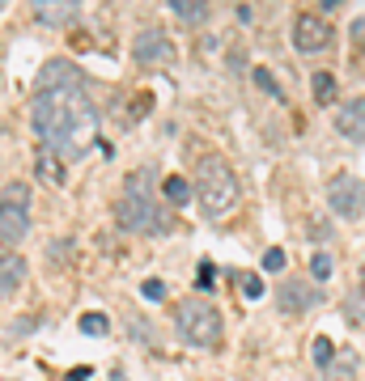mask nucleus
<instances>
[{
  "label": "nucleus",
  "instance_id": "f257e3e1",
  "mask_svg": "<svg viewBox=\"0 0 365 381\" xmlns=\"http://www.w3.org/2000/svg\"><path fill=\"white\" fill-rule=\"evenodd\" d=\"M30 123L51 153H73L98 132V111L85 93L81 72L68 60H47L30 102Z\"/></svg>",
  "mask_w": 365,
  "mask_h": 381
},
{
  "label": "nucleus",
  "instance_id": "f03ea898",
  "mask_svg": "<svg viewBox=\"0 0 365 381\" xmlns=\"http://www.w3.org/2000/svg\"><path fill=\"white\" fill-rule=\"evenodd\" d=\"M149 178H153V170H136V174H128V182H124V195H119V203H115V221L128 229V233H166V212L158 208V199L149 195Z\"/></svg>",
  "mask_w": 365,
  "mask_h": 381
},
{
  "label": "nucleus",
  "instance_id": "7ed1b4c3",
  "mask_svg": "<svg viewBox=\"0 0 365 381\" xmlns=\"http://www.w3.org/2000/svg\"><path fill=\"white\" fill-rule=\"evenodd\" d=\"M191 195L200 199V212L208 216V221H221V216H230L234 203H238V178H234V170L221 157H204L195 166Z\"/></svg>",
  "mask_w": 365,
  "mask_h": 381
},
{
  "label": "nucleus",
  "instance_id": "20e7f679",
  "mask_svg": "<svg viewBox=\"0 0 365 381\" xmlns=\"http://www.w3.org/2000/svg\"><path fill=\"white\" fill-rule=\"evenodd\" d=\"M174 326L191 348H217L221 343V313L208 301H183L174 313Z\"/></svg>",
  "mask_w": 365,
  "mask_h": 381
},
{
  "label": "nucleus",
  "instance_id": "39448f33",
  "mask_svg": "<svg viewBox=\"0 0 365 381\" xmlns=\"http://www.w3.org/2000/svg\"><path fill=\"white\" fill-rule=\"evenodd\" d=\"M327 208L340 216V221H361L365 216V187L352 174H336L327 182Z\"/></svg>",
  "mask_w": 365,
  "mask_h": 381
},
{
  "label": "nucleus",
  "instance_id": "423d86ee",
  "mask_svg": "<svg viewBox=\"0 0 365 381\" xmlns=\"http://www.w3.org/2000/svg\"><path fill=\"white\" fill-rule=\"evenodd\" d=\"M132 60H136L140 68H162V64H170V60H174V47H170L166 30H158V26L140 30L136 42H132Z\"/></svg>",
  "mask_w": 365,
  "mask_h": 381
},
{
  "label": "nucleus",
  "instance_id": "0eeeda50",
  "mask_svg": "<svg viewBox=\"0 0 365 381\" xmlns=\"http://www.w3.org/2000/svg\"><path fill=\"white\" fill-rule=\"evenodd\" d=\"M327 42H332V30H327V22H319V13H301L293 22V47L297 51L315 56V51H323Z\"/></svg>",
  "mask_w": 365,
  "mask_h": 381
},
{
  "label": "nucleus",
  "instance_id": "6e6552de",
  "mask_svg": "<svg viewBox=\"0 0 365 381\" xmlns=\"http://www.w3.org/2000/svg\"><path fill=\"white\" fill-rule=\"evenodd\" d=\"M30 9H34V17L43 26L64 30V26H73L81 17V0H30Z\"/></svg>",
  "mask_w": 365,
  "mask_h": 381
},
{
  "label": "nucleus",
  "instance_id": "1a4fd4ad",
  "mask_svg": "<svg viewBox=\"0 0 365 381\" xmlns=\"http://www.w3.org/2000/svg\"><path fill=\"white\" fill-rule=\"evenodd\" d=\"M336 132L352 144L365 140V98H348L336 106Z\"/></svg>",
  "mask_w": 365,
  "mask_h": 381
},
{
  "label": "nucleus",
  "instance_id": "9d476101",
  "mask_svg": "<svg viewBox=\"0 0 365 381\" xmlns=\"http://www.w3.org/2000/svg\"><path fill=\"white\" fill-rule=\"evenodd\" d=\"M276 297H281V309H289V313H306V309H315L323 301V293L315 284H306V280H285Z\"/></svg>",
  "mask_w": 365,
  "mask_h": 381
},
{
  "label": "nucleus",
  "instance_id": "9b49d317",
  "mask_svg": "<svg viewBox=\"0 0 365 381\" xmlns=\"http://www.w3.org/2000/svg\"><path fill=\"white\" fill-rule=\"evenodd\" d=\"M26 233H30V216H26V208L0 203V246H17V242H26Z\"/></svg>",
  "mask_w": 365,
  "mask_h": 381
},
{
  "label": "nucleus",
  "instance_id": "f8f14e48",
  "mask_svg": "<svg viewBox=\"0 0 365 381\" xmlns=\"http://www.w3.org/2000/svg\"><path fill=\"white\" fill-rule=\"evenodd\" d=\"M22 280H26V258L5 254V258H0V297H13L22 288Z\"/></svg>",
  "mask_w": 365,
  "mask_h": 381
},
{
  "label": "nucleus",
  "instance_id": "ddd939ff",
  "mask_svg": "<svg viewBox=\"0 0 365 381\" xmlns=\"http://www.w3.org/2000/svg\"><path fill=\"white\" fill-rule=\"evenodd\" d=\"M357 368H361L357 352H340L327 368H319V381H357Z\"/></svg>",
  "mask_w": 365,
  "mask_h": 381
},
{
  "label": "nucleus",
  "instance_id": "4468645a",
  "mask_svg": "<svg viewBox=\"0 0 365 381\" xmlns=\"http://www.w3.org/2000/svg\"><path fill=\"white\" fill-rule=\"evenodd\" d=\"M170 9H174L187 26H204V22H208V0H170Z\"/></svg>",
  "mask_w": 365,
  "mask_h": 381
},
{
  "label": "nucleus",
  "instance_id": "2eb2a0df",
  "mask_svg": "<svg viewBox=\"0 0 365 381\" xmlns=\"http://www.w3.org/2000/svg\"><path fill=\"white\" fill-rule=\"evenodd\" d=\"M162 195H166V203H174V208H187V203H191V187L183 182V174H170V178L162 182Z\"/></svg>",
  "mask_w": 365,
  "mask_h": 381
},
{
  "label": "nucleus",
  "instance_id": "dca6fc26",
  "mask_svg": "<svg viewBox=\"0 0 365 381\" xmlns=\"http://www.w3.org/2000/svg\"><path fill=\"white\" fill-rule=\"evenodd\" d=\"M310 93H315L319 106L336 102V77H332V72H315V81H310Z\"/></svg>",
  "mask_w": 365,
  "mask_h": 381
},
{
  "label": "nucleus",
  "instance_id": "f3484780",
  "mask_svg": "<svg viewBox=\"0 0 365 381\" xmlns=\"http://www.w3.org/2000/svg\"><path fill=\"white\" fill-rule=\"evenodd\" d=\"M81 335H89V339H102V335H107L111 331V322H107V313H81Z\"/></svg>",
  "mask_w": 365,
  "mask_h": 381
},
{
  "label": "nucleus",
  "instance_id": "a211bd4d",
  "mask_svg": "<svg viewBox=\"0 0 365 381\" xmlns=\"http://www.w3.org/2000/svg\"><path fill=\"white\" fill-rule=\"evenodd\" d=\"M0 203H13V208H26V203H30V187H26V182H9L5 191H0Z\"/></svg>",
  "mask_w": 365,
  "mask_h": 381
},
{
  "label": "nucleus",
  "instance_id": "6ab92c4d",
  "mask_svg": "<svg viewBox=\"0 0 365 381\" xmlns=\"http://www.w3.org/2000/svg\"><path fill=\"white\" fill-rule=\"evenodd\" d=\"M310 356H315V368H327V364L336 360V348H332V339H327V335H319V339H315V348H310Z\"/></svg>",
  "mask_w": 365,
  "mask_h": 381
},
{
  "label": "nucleus",
  "instance_id": "aec40b11",
  "mask_svg": "<svg viewBox=\"0 0 365 381\" xmlns=\"http://www.w3.org/2000/svg\"><path fill=\"white\" fill-rule=\"evenodd\" d=\"M38 178H43V182H60V178H64L60 161L51 157V153H43V157H38Z\"/></svg>",
  "mask_w": 365,
  "mask_h": 381
},
{
  "label": "nucleus",
  "instance_id": "412c9836",
  "mask_svg": "<svg viewBox=\"0 0 365 381\" xmlns=\"http://www.w3.org/2000/svg\"><path fill=\"white\" fill-rule=\"evenodd\" d=\"M255 85H259V89H268L272 98H281V102H285V89L272 81V72H268V68H255Z\"/></svg>",
  "mask_w": 365,
  "mask_h": 381
},
{
  "label": "nucleus",
  "instance_id": "4be33fe9",
  "mask_svg": "<svg viewBox=\"0 0 365 381\" xmlns=\"http://www.w3.org/2000/svg\"><path fill=\"white\" fill-rule=\"evenodd\" d=\"M310 276L323 284V280L332 276V258H327V254H315V258H310Z\"/></svg>",
  "mask_w": 365,
  "mask_h": 381
},
{
  "label": "nucleus",
  "instance_id": "5701e85b",
  "mask_svg": "<svg viewBox=\"0 0 365 381\" xmlns=\"http://www.w3.org/2000/svg\"><path fill=\"white\" fill-rule=\"evenodd\" d=\"M344 313H348V322H365V293H357V297H348V305H344Z\"/></svg>",
  "mask_w": 365,
  "mask_h": 381
},
{
  "label": "nucleus",
  "instance_id": "b1692460",
  "mask_svg": "<svg viewBox=\"0 0 365 381\" xmlns=\"http://www.w3.org/2000/svg\"><path fill=\"white\" fill-rule=\"evenodd\" d=\"M140 297H144V301H166V284H162V280H144V284H140Z\"/></svg>",
  "mask_w": 365,
  "mask_h": 381
},
{
  "label": "nucleus",
  "instance_id": "393cba45",
  "mask_svg": "<svg viewBox=\"0 0 365 381\" xmlns=\"http://www.w3.org/2000/svg\"><path fill=\"white\" fill-rule=\"evenodd\" d=\"M285 263H289V258H285L281 246H272V250L264 254V271H285Z\"/></svg>",
  "mask_w": 365,
  "mask_h": 381
},
{
  "label": "nucleus",
  "instance_id": "a878e982",
  "mask_svg": "<svg viewBox=\"0 0 365 381\" xmlns=\"http://www.w3.org/2000/svg\"><path fill=\"white\" fill-rule=\"evenodd\" d=\"M242 293L255 301V297H264V280H259V276H242Z\"/></svg>",
  "mask_w": 365,
  "mask_h": 381
},
{
  "label": "nucleus",
  "instance_id": "bb28decb",
  "mask_svg": "<svg viewBox=\"0 0 365 381\" xmlns=\"http://www.w3.org/2000/svg\"><path fill=\"white\" fill-rule=\"evenodd\" d=\"M213 284V263H200V288Z\"/></svg>",
  "mask_w": 365,
  "mask_h": 381
},
{
  "label": "nucleus",
  "instance_id": "cd10ccee",
  "mask_svg": "<svg viewBox=\"0 0 365 381\" xmlns=\"http://www.w3.org/2000/svg\"><path fill=\"white\" fill-rule=\"evenodd\" d=\"M68 381H89V368H85V364H81V368H73V373H68Z\"/></svg>",
  "mask_w": 365,
  "mask_h": 381
},
{
  "label": "nucleus",
  "instance_id": "c85d7f7f",
  "mask_svg": "<svg viewBox=\"0 0 365 381\" xmlns=\"http://www.w3.org/2000/svg\"><path fill=\"white\" fill-rule=\"evenodd\" d=\"M323 5H327V9H336V5H340V0H323Z\"/></svg>",
  "mask_w": 365,
  "mask_h": 381
},
{
  "label": "nucleus",
  "instance_id": "c756f323",
  "mask_svg": "<svg viewBox=\"0 0 365 381\" xmlns=\"http://www.w3.org/2000/svg\"><path fill=\"white\" fill-rule=\"evenodd\" d=\"M361 288H365V267H361Z\"/></svg>",
  "mask_w": 365,
  "mask_h": 381
},
{
  "label": "nucleus",
  "instance_id": "7c9ffc66",
  "mask_svg": "<svg viewBox=\"0 0 365 381\" xmlns=\"http://www.w3.org/2000/svg\"><path fill=\"white\" fill-rule=\"evenodd\" d=\"M5 5H9V0H0V9H5Z\"/></svg>",
  "mask_w": 365,
  "mask_h": 381
}]
</instances>
